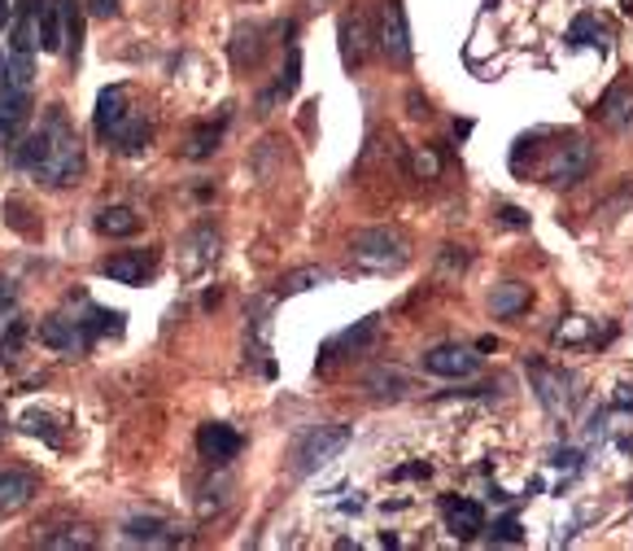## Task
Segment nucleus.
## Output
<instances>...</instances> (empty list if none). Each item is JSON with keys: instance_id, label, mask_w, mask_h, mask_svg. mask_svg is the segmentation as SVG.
Listing matches in <instances>:
<instances>
[{"instance_id": "obj_38", "label": "nucleus", "mask_w": 633, "mask_h": 551, "mask_svg": "<svg viewBox=\"0 0 633 551\" xmlns=\"http://www.w3.org/2000/svg\"><path fill=\"white\" fill-rule=\"evenodd\" d=\"M92 13H96V18H114V13H118V0H92Z\"/></svg>"}, {"instance_id": "obj_15", "label": "nucleus", "mask_w": 633, "mask_h": 551, "mask_svg": "<svg viewBox=\"0 0 633 551\" xmlns=\"http://www.w3.org/2000/svg\"><path fill=\"white\" fill-rule=\"evenodd\" d=\"M39 9H44V0H18L13 22H9V53L39 48Z\"/></svg>"}, {"instance_id": "obj_3", "label": "nucleus", "mask_w": 633, "mask_h": 551, "mask_svg": "<svg viewBox=\"0 0 633 551\" xmlns=\"http://www.w3.org/2000/svg\"><path fill=\"white\" fill-rule=\"evenodd\" d=\"M349 250H354V259H358L362 267H371V272H398V267L411 259L406 237L393 232V228H367V232L354 237Z\"/></svg>"}, {"instance_id": "obj_4", "label": "nucleus", "mask_w": 633, "mask_h": 551, "mask_svg": "<svg viewBox=\"0 0 633 551\" xmlns=\"http://www.w3.org/2000/svg\"><path fill=\"white\" fill-rule=\"evenodd\" d=\"M39 342L48 346V351H57V355H83L88 346H92V333L83 329V315H66V311H57V315H48L44 324H39Z\"/></svg>"}, {"instance_id": "obj_2", "label": "nucleus", "mask_w": 633, "mask_h": 551, "mask_svg": "<svg viewBox=\"0 0 633 551\" xmlns=\"http://www.w3.org/2000/svg\"><path fill=\"white\" fill-rule=\"evenodd\" d=\"M354 429L341 425V421H327V425H311L298 443H294V473L307 478V473H319L323 464H332L345 447H349Z\"/></svg>"}, {"instance_id": "obj_34", "label": "nucleus", "mask_w": 633, "mask_h": 551, "mask_svg": "<svg viewBox=\"0 0 633 551\" xmlns=\"http://www.w3.org/2000/svg\"><path fill=\"white\" fill-rule=\"evenodd\" d=\"M319 280H323V272H319V267L294 272V276H285V280H280V294H302V289H311V285H319Z\"/></svg>"}, {"instance_id": "obj_10", "label": "nucleus", "mask_w": 633, "mask_h": 551, "mask_svg": "<svg viewBox=\"0 0 633 551\" xmlns=\"http://www.w3.org/2000/svg\"><path fill=\"white\" fill-rule=\"evenodd\" d=\"M31 118V88H13L9 79H0V140H18V131Z\"/></svg>"}, {"instance_id": "obj_32", "label": "nucleus", "mask_w": 633, "mask_h": 551, "mask_svg": "<svg viewBox=\"0 0 633 551\" xmlns=\"http://www.w3.org/2000/svg\"><path fill=\"white\" fill-rule=\"evenodd\" d=\"M53 425H57V421H53L48 412H31V416H26V434H35V438H44L48 447H61L66 438H61V434H57Z\"/></svg>"}, {"instance_id": "obj_8", "label": "nucleus", "mask_w": 633, "mask_h": 551, "mask_svg": "<svg viewBox=\"0 0 633 551\" xmlns=\"http://www.w3.org/2000/svg\"><path fill=\"white\" fill-rule=\"evenodd\" d=\"M241 447H245V438L232 425H223V421H210V425L197 429V451L210 464H232L241 456Z\"/></svg>"}, {"instance_id": "obj_25", "label": "nucleus", "mask_w": 633, "mask_h": 551, "mask_svg": "<svg viewBox=\"0 0 633 551\" xmlns=\"http://www.w3.org/2000/svg\"><path fill=\"white\" fill-rule=\"evenodd\" d=\"M61 4V26H66V57L79 61V48H83V13H79V0H57Z\"/></svg>"}, {"instance_id": "obj_26", "label": "nucleus", "mask_w": 633, "mask_h": 551, "mask_svg": "<svg viewBox=\"0 0 633 551\" xmlns=\"http://www.w3.org/2000/svg\"><path fill=\"white\" fill-rule=\"evenodd\" d=\"M258 57H263V26H241L237 39H232V61L245 70V66H254Z\"/></svg>"}, {"instance_id": "obj_37", "label": "nucleus", "mask_w": 633, "mask_h": 551, "mask_svg": "<svg viewBox=\"0 0 633 551\" xmlns=\"http://www.w3.org/2000/svg\"><path fill=\"white\" fill-rule=\"evenodd\" d=\"M406 105H411V114H415V118H428V101H424L419 92H411V96H406Z\"/></svg>"}, {"instance_id": "obj_9", "label": "nucleus", "mask_w": 633, "mask_h": 551, "mask_svg": "<svg viewBox=\"0 0 633 551\" xmlns=\"http://www.w3.org/2000/svg\"><path fill=\"white\" fill-rule=\"evenodd\" d=\"M215 259H219V232L210 223L184 237V245H180V272L184 276H202L206 267H215Z\"/></svg>"}, {"instance_id": "obj_20", "label": "nucleus", "mask_w": 633, "mask_h": 551, "mask_svg": "<svg viewBox=\"0 0 633 551\" xmlns=\"http://www.w3.org/2000/svg\"><path fill=\"white\" fill-rule=\"evenodd\" d=\"M127 114H131V105H127V88H123V83L105 88V92L96 96V136L105 140V136H110Z\"/></svg>"}, {"instance_id": "obj_17", "label": "nucleus", "mask_w": 633, "mask_h": 551, "mask_svg": "<svg viewBox=\"0 0 633 551\" xmlns=\"http://www.w3.org/2000/svg\"><path fill=\"white\" fill-rule=\"evenodd\" d=\"M424 368L433 377H472L481 368V355H472L468 346H437L424 355Z\"/></svg>"}, {"instance_id": "obj_16", "label": "nucleus", "mask_w": 633, "mask_h": 551, "mask_svg": "<svg viewBox=\"0 0 633 551\" xmlns=\"http://www.w3.org/2000/svg\"><path fill=\"white\" fill-rule=\"evenodd\" d=\"M35 543L53 551L96 548V535H92L83 521H48V526H35Z\"/></svg>"}, {"instance_id": "obj_12", "label": "nucleus", "mask_w": 633, "mask_h": 551, "mask_svg": "<svg viewBox=\"0 0 633 551\" xmlns=\"http://www.w3.org/2000/svg\"><path fill=\"white\" fill-rule=\"evenodd\" d=\"M371 39H376V31H371V22H367V13H362V9H354V13H345V18H341V61H345L349 70H354V66H362V57H367Z\"/></svg>"}, {"instance_id": "obj_31", "label": "nucleus", "mask_w": 633, "mask_h": 551, "mask_svg": "<svg viewBox=\"0 0 633 551\" xmlns=\"http://www.w3.org/2000/svg\"><path fill=\"white\" fill-rule=\"evenodd\" d=\"M0 79H9L13 88H31V53H9Z\"/></svg>"}, {"instance_id": "obj_6", "label": "nucleus", "mask_w": 633, "mask_h": 551, "mask_svg": "<svg viewBox=\"0 0 633 551\" xmlns=\"http://www.w3.org/2000/svg\"><path fill=\"white\" fill-rule=\"evenodd\" d=\"M590 162H595L590 140H586V136H568L564 145H555L551 167H546V180H551V184H577V180H586Z\"/></svg>"}, {"instance_id": "obj_5", "label": "nucleus", "mask_w": 633, "mask_h": 551, "mask_svg": "<svg viewBox=\"0 0 633 551\" xmlns=\"http://www.w3.org/2000/svg\"><path fill=\"white\" fill-rule=\"evenodd\" d=\"M376 44H380V53H384L393 66H406V61H411V31H406V13H402L398 0H384V4H380Z\"/></svg>"}, {"instance_id": "obj_1", "label": "nucleus", "mask_w": 633, "mask_h": 551, "mask_svg": "<svg viewBox=\"0 0 633 551\" xmlns=\"http://www.w3.org/2000/svg\"><path fill=\"white\" fill-rule=\"evenodd\" d=\"M18 167L48 188H66L83 175V140L74 136V123L61 105H48L39 127L18 145Z\"/></svg>"}, {"instance_id": "obj_27", "label": "nucleus", "mask_w": 633, "mask_h": 551, "mask_svg": "<svg viewBox=\"0 0 633 551\" xmlns=\"http://www.w3.org/2000/svg\"><path fill=\"white\" fill-rule=\"evenodd\" d=\"M367 390H371L376 399H402V394H406V372H398V368H376V372L367 377Z\"/></svg>"}, {"instance_id": "obj_21", "label": "nucleus", "mask_w": 633, "mask_h": 551, "mask_svg": "<svg viewBox=\"0 0 633 551\" xmlns=\"http://www.w3.org/2000/svg\"><path fill=\"white\" fill-rule=\"evenodd\" d=\"M123 535H127L131 543H153V548L184 543V535H175L162 517H127V521H123Z\"/></svg>"}, {"instance_id": "obj_14", "label": "nucleus", "mask_w": 633, "mask_h": 551, "mask_svg": "<svg viewBox=\"0 0 633 551\" xmlns=\"http://www.w3.org/2000/svg\"><path fill=\"white\" fill-rule=\"evenodd\" d=\"M39 495V478L22 473V469H0V521L22 513L31 500Z\"/></svg>"}, {"instance_id": "obj_13", "label": "nucleus", "mask_w": 633, "mask_h": 551, "mask_svg": "<svg viewBox=\"0 0 633 551\" xmlns=\"http://www.w3.org/2000/svg\"><path fill=\"white\" fill-rule=\"evenodd\" d=\"M153 250H123V254H110L101 263V276H110L114 285H145V276L153 272Z\"/></svg>"}, {"instance_id": "obj_23", "label": "nucleus", "mask_w": 633, "mask_h": 551, "mask_svg": "<svg viewBox=\"0 0 633 551\" xmlns=\"http://www.w3.org/2000/svg\"><path fill=\"white\" fill-rule=\"evenodd\" d=\"M529 307V285H520V280H507V285H498L494 294H490V311L498 315V320H511V315H520Z\"/></svg>"}, {"instance_id": "obj_40", "label": "nucleus", "mask_w": 633, "mask_h": 551, "mask_svg": "<svg viewBox=\"0 0 633 551\" xmlns=\"http://www.w3.org/2000/svg\"><path fill=\"white\" fill-rule=\"evenodd\" d=\"M625 13H630V18H633V0H625Z\"/></svg>"}, {"instance_id": "obj_39", "label": "nucleus", "mask_w": 633, "mask_h": 551, "mask_svg": "<svg viewBox=\"0 0 633 551\" xmlns=\"http://www.w3.org/2000/svg\"><path fill=\"white\" fill-rule=\"evenodd\" d=\"M503 219H507V223H516V228H520V223H529V219H525V210H516V206H507V210H503Z\"/></svg>"}, {"instance_id": "obj_7", "label": "nucleus", "mask_w": 633, "mask_h": 551, "mask_svg": "<svg viewBox=\"0 0 633 551\" xmlns=\"http://www.w3.org/2000/svg\"><path fill=\"white\" fill-rule=\"evenodd\" d=\"M529 377H533L538 399H542V407H546L551 416H573V407H577V390H573V377H568V372H555V368L533 364Z\"/></svg>"}, {"instance_id": "obj_18", "label": "nucleus", "mask_w": 633, "mask_h": 551, "mask_svg": "<svg viewBox=\"0 0 633 551\" xmlns=\"http://www.w3.org/2000/svg\"><path fill=\"white\" fill-rule=\"evenodd\" d=\"M441 513H446V530L454 539H476L485 530V508L476 500H446Z\"/></svg>"}, {"instance_id": "obj_11", "label": "nucleus", "mask_w": 633, "mask_h": 551, "mask_svg": "<svg viewBox=\"0 0 633 551\" xmlns=\"http://www.w3.org/2000/svg\"><path fill=\"white\" fill-rule=\"evenodd\" d=\"M599 118H603L608 131L630 136L633 131V83L630 79H621V83H612V88L603 92V101H599Z\"/></svg>"}, {"instance_id": "obj_22", "label": "nucleus", "mask_w": 633, "mask_h": 551, "mask_svg": "<svg viewBox=\"0 0 633 551\" xmlns=\"http://www.w3.org/2000/svg\"><path fill=\"white\" fill-rule=\"evenodd\" d=\"M96 232L101 237H136L140 215L131 206H105V210H96Z\"/></svg>"}, {"instance_id": "obj_30", "label": "nucleus", "mask_w": 633, "mask_h": 551, "mask_svg": "<svg viewBox=\"0 0 633 551\" xmlns=\"http://www.w3.org/2000/svg\"><path fill=\"white\" fill-rule=\"evenodd\" d=\"M568 35H573V44H608V26H603L595 13H582Z\"/></svg>"}, {"instance_id": "obj_33", "label": "nucleus", "mask_w": 633, "mask_h": 551, "mask_svg": "<svg viewBox=\"0 0 633 551\" xmlns=\"http://www.w3.org/2000/svg\"><path fill=\"white\" fill-rule=\"evenodd\" d=\"M411 171H415L419 180H437V175H441V158H437L433 149H415V153H411Z\"/></svg>"}, {"instance_id": "obj_36", "label": "nucleus", "mask_w": 633, "mask_h": 551, "mask_svg": "<svg viewBox=\"0 0 633 551\" xmlns=\"http://www.w3.org/2000/svg\"><path fill=\"white\" fill-rule=\"evenodd\" d=\"M441 263H446V272H463V267H468V254H454V245H446V259H441Z\"/></svg>"}, {"instance_id": "obj_41", "label": "nucleus", "mask_w": 633, "mask_h": 551, "mask_svg": "<svg viewBox=\"0 0 633 551\" xmlns=\"http://www.w3.org/2000/svg\"><path fill=\"white\" fill-rule=\"evenodd\" d=\"M0 22H4V0H0Z\"/></svg>"}, {"instance_id": "obj_24", "label": "nucleus", "mask_w": 633, "mask_h": 551, "mask_svg": "<svg viewBox=\"0 0 633 551\" xmlns=\"http://www.w3.org/2000/svg\"><path fill=\"white\" fill-rule=\"evenodd\" d=\"M39 48L44 53L66 48V26H61V4L57 0H44V9H39Z\"/></svg>"}, {"instance_id": "obj_28", "label": "nucleus", "mask_w": 633, "mask_h": 551, "mask_svg": "<svg viewBox=\"0 0 633 551\" xmlns=\"http://www.w3.org/2000/svg\"><path fill=\"white\" fill-rule=\"evenodd\" d=\"M219 136H223V123H202V127L188 136L184 158H210V153L219 149Z\"/></svg>"}, {"instance_id": "obj_35", "label": "nucleus", "mask_w": 633, "mask_h": 551, "mask_svg": "<svg viewBox=\"0 0 633 551\" xmlns=\"http://www.w3.org/2000/svg\"><path fill=\"white\" fill-rule=\"evenodd\" d=\"M494 530H498V539H507V543H516V539H520V521H516V517H503Z\"/></svg>"}, {"instance_id": "obj_29", "label": "nucleus", "mask_w": 633, "mask_h": 551, "mask_svg": "<svg viewBox=\"0 0 633 551\" xmlns=\"http://www.w3.org/2000/svg\"><path fill=\"white\" fill-rule=\"evenodd\" d=\"M22 337H26V324L13 315L0 324V368H13L18 364V351H22Z\"/></svg>"}, {"instance_id": "obj_19", "label": "nucleus", "mask_w": 633, "mask_h": 551, "mask_svg": "<svg viewBox=\"0 0 633 551\" xmlns=\"http://www.w3.org/2000/svg\"><path fill=\"white\" fill-rule=\"evenodd\" d=\"M105 140H110L118 153H140V149H149V140H153V123H149L145 114L131 110V114H127V118H123Z\"/></svg>"}]
</instances>
